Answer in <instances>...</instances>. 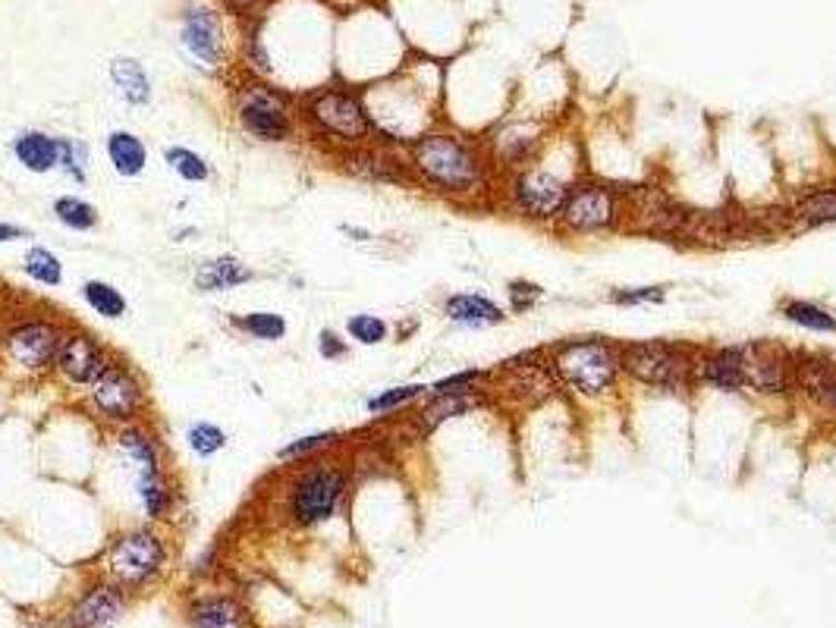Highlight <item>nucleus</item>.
I'll return each instance as SVG.
<instances>
[{
    "label": "nucleus",
    "instance_id": "nucleus-1",
    "mask_svg": "<svg viewBox=\"0 0 836 628\" xmlns=\"http://www.w3.org/2000/svg\"><path fill=\"white\" fill-rule=\"evenodd\" d=\"M409 174L428 189L466 199L482 192L487 182V161L469 139L454 132H425L409 145Z\"/></svg>",
    "mask_w": 836,
    "mask_h": 628
},
{
    "label": "nucleus",
    "instance_id": "nucleus-2",
    "mask_svg": "<svg viewBox=\"0 0 836 628\" xmlns=\"http://www.w3.org/2000/svg\"><path fill=\"white\" fill-rule=\"evenodd\" d=\"M547 368L557 375L560 383L582 396H601L616 387L623 375V358H620V343L610 340H566L551 349Z\"/></svg>",
    "mask_w": 836,
    "mask_h": 628
},
{
    "label": "nucleus",
    "instance_id": "nucleus-3",
    "mask_svg": "<svg viewBox=\"0 0 836 628\" xmlns=\"http://www.w3.org/2000/svg\"><path fill=\"white\" fill-rule=\"evenodd\" d=\"M695 346L670 343V340H641V343H623V375H629L645 387L683 393L685 387L695 383Z\"/></svg>",
    "mask_w": 836,
    "mask_h": 628
},
{
    "label": "nucleus",
    "instance_id": "nucleus-4",
    "mask_svg": "<svg viewBox=\"0 0 836 628\" xmlns=\"http://www.w3.org/2000/svg\"><path fill=\"white\" fill-rule=\"evenodd\" d=\"M305 123L325 142H333L340 149H358L372 139L375 120L358 95L346 88H325L305 100Z\"/></svg>",
    "mask_w": 836,
    "mask_h": 628
},
{
    "label": "nucleus",
    "instance_id": "nucleus-5",
    "mask_svg": "<svg viewBox=\"0 0 836 628\" xmlns=\"http://www.w3.org/2000/svg\"><path fill=\"white\" fill-rule=\"evenodd\" d=\"M350 477L340 465H308L293 477L286 494V516L299 528H315L330 522L346 497Z\"/></svg>",
    "mask_w": 836,
    "mask_h": 628
},
{
    "label": "nucleus",
    "instance_id": "nucleus-6",
    "mask_svg": "<svg viewBox=\"0 0 836 628\" xmlns=\"http://www.w3.org/2000/svg\"><path fill=\"white\" fill-rule=\"evenodd\" d=\"M89 405L110 425H136L145 412L142 380L129 365L110 358L102 375L89 383Z\"/></svg>",
    "mask_w": 836,
    "mask_h": 628
},
{
    "label": "nucleus",
    "instance_id": "nucleus-7",
    "mask_svg": "<svg viewBox=\"0 0 836 628\" xmlns=\"http://www.w3.org/2000/svg\"><path fill=\"white\" fill-rule=\"evenodd\" d=\"M623 217H626V208L613 186L582 179L569 186V195L557 221L569 233H608V229H616Z\"/></svg>",
    "mask_w": 836,
    "mask_h": 628
},
{
    "label": "nucleus",
    "instance_id": "nucleus-8",
    "mask_svg": "<svg viewBox=\"0 0 836 628\" xmlns=\"http://www.w3.org/2000/svg\"><path fill=\"white\" fill-rule=\"evenodd\" d=\"M236 117H239V126L258 142H286L296 129L290 117V100L261 82H252L239 92Z\"/></svg>",
    "mask_w": 836,
    "mask_h": 628
},
{
    "label": "nucleus",
    "instance_id": "nucleus-9",
    "mask_svg": "<svg viewBox=\"0 0 836 628\" xmlns=\"http://www.w3.org/2000/svg\"><path fill=\"white\" fill-rule=\"evenodd\" d=\"M63 333L67 330L57 324V321L28 318V321H20V324L10 327L3 333L0 346H3L7 358L13 365H20L23 371H32V375H42V371H51L54 368Z\"/></svg>",
    "mask_w": 836,
    "mask_h": 628
},
{
    "label": "nucleus",
    "instance_id": "nucleus-10",
    "mask_svg": "<svg viewBox=\"0 0 836 628\" xmlns=\"http://www.w3.org/2000/svg\"><path fill=\"white\" fill-rule=\"evenodd\" d=\"M739 365H742V383L755 393L784 396L796 383V355L777 343H745L739 346Z\"/></svg>",
    "mask_w": 836,
    "mask_h": 628
},
{
    "label": "nucleus",
    "instance_id": "nucleus-11",
    "mask_svg": "<svg viewBox=\"0 0 836 628\" xmlns=\"http://www.w3.org/2000/svg\"><path fill=\"white\" fill-rule=\"evenodd\" d=\"M164 559H167V550L161 537L149 528H139L117 537V544L107 556V566H110V576L117 578V584L139 588L164 569Z\"/></svg>",
    "mask_w": 836,
    "mask_h": 628
},
{
    "label": "nucleus",
    "instance_id": "nucleus-12",
    "mask_svg": "<svg viewBox=\"0 0 836 628\" xmlns=\"http://www.w3.org/2000/svg\"><path fill=\"white\" fill-rule=\"evenodd\" d=\"M569 195V186L560 176L529 167L513 179V204L532 221H557Z\"/></svg>",
    "mask_w": 836,
    "mask_h": 628
},
{
    "label": "nucleus",
    "instance_id": "nucleus-13",
    "mask_svg": "<svg viewBox=\"0 0 836 628\" xmlns=\"http://www.w3.org/2000/svg\"><path fill=\"white\" fill-rule=\"evenodd\" d=\"M179 45L196 63H202L208 70H217L227 57L221 16L211 7H189L182 13V23H179Z\"/></svg>",
    "mask_w": 836,
    "mask_h": 628
},
{
    "label": "nucleus",
    "instance_id": "nucleus-14",
    "mask_svg": "<svg viewBox=\"0 0 836 628\" xmlns=\"http://www.w3.org/2000/svg\"><path fill=\"white\" fill-rule=\"evenodd\" d=\"M107 362H110V355L98 343V336H92L89 330H67L63 340H60V352H57L54 368L67 383L89 387L107 368Z\"/></svg>",
    "mask_w": 836,
    "mask_h": 628
},
{
    "label": "nucleus",
    "instance_id": "nucleus-15",
    "mask_svg": "<svg viewBox=\"0 0 836 628\" xmlns=\"http://www.w3.org/2000/svg\"><path fill=\"white\" fill-rule=\"evenodd\" d=\"M802 396L821 408L836 412V362L824 355H796V383Z\"/></svg>",
    "mask_w": 836,
    "mask_h": 628
},
{
    "label": "nucleus",
    "instance_id": "nucleus-16",
    "mask_svg": "<svg viewBox=\"0 0 836 628\" xmlns=\"http://www.w3.org/2000/svg\"><path fill=\"white\" fill-rule=\"evenodd\" d=\"M127 609V601L117 588L110 584H98L92 591H85L79 603L70 609V628H110Z\"/></svg>",
    "mask_w": 836,
    "mask_h": 628
},
{
    "label": "nucleus",
    "instance_id": "nucleus-17",
    "mask_svg": "<svg viewBox=\"0 0 836 628\" xmlns=\"http://www.w3.org/2000/svg\"><path fill=\"white\" fill-rule=\"evenodd\" d=\"M695 383H708L714 390L735 393L742 390V365H739V346L723 349H698L695 355Z\"/></svg>",
    "mask_w": 836,
    "mask_h": 628
},
{
    "label": "nucleus",
    "instance_id": "nucleus-18",
    "mask_svg": "<svg viewBox=\"0 0 836 628\" xmlns=\"http://www.w3.org/2000/svg\"><path fill=\"white\" fill-rule=\"evenodd\" d=\"M13 157L28 174H51L60 167V139L42 129H26L13 139Z\"/></svg>",
    "mask_w": 836,
    "mask_h": 628
},
{
    "label": "nucleus",
    "instance_id": "nucleus-19",
    "mask_svg": "<svg viewBox=\"0 0 836 628\" xmlns=\"http://www.w3.org/2000/svg\"><path fill=\"white\" fill-rule=\"evenodd\" d=\"M255 271L249 264H243L236 254H221V258H208L196 271V289L199 293H227L243 283H249Z\"/></svg>",
    "mask_w": 836,
    "mask_h": 628
},
{
    "label": "nucleus",
    "instance_id": "nucleus-20",
    "mask_svg": "<svg viewBox=\"0 0 836 628\" xmlns=\"http://www.w3.org/2000/svg\"><path fill=\"white\" fill-rule=\"evenodd\" d=\"M107 161L114 164V170L123 176V179H136L149 167V149L145 142L136 135V132H127V129H114L107 135Z\"/></svg>",
    "mask_w": 836,
    "mask_h": 628
},
{
    "label": "nucleus",
    "instance_id": "nucleus-21",
    "mask_svg": "<svg viewBox=\"0 0 836 628\" xmlns=\"http://www.w3.org/2000/svg\"><path fill=\"white\" fill-rule=\"evenodd\" d=\"M444 311H447L450 321H457L462 327H494L507 318L501 305H494V301L484 299V296H475V293L450 296L447 305H444Z\"/></svg>",
    "mask_w": 836,
    "mask_h": 628
},
{
    "label": "nucleus",
    "instance_id": "nucleus-22",
    "mask_svg": "<svg viewBox=\"0 0 836 628\" xmlns=\"http://www.w3.org/2000/svg\"><path fill=\"white\" fill-rule=\"evenodd\" d=\"M117 447L139 472H161V443L152 430L139 425H127L117 437Z\"/></svg>",
    "mask_w": 836,
    "mask_h": 628
},
{
    "label": "nucleus",
    "instance_id": "nucleus-23",
    "mask_svg": "<svg viewBox=\"0 0 836 628\" xmlns=\"http://www.w3.org/2000/svg\"><path fill=\"white\" fill-rule=\"evenodd\" d=\"M110 79H114V85L120 88V95L129 104L142 107V104L152 100V82H149L145 67L136 57H114L110 60Z\"/></svg>",
    "mask_w": 836,
    "mask_h": 628
},
{
    "label": "nucleus",
    "instance_id": "nucleus-24",
    "mask_svg": "<svg viewBox=\"0 0 836 628\" xmlns=\"http://www.w3.org/2000/svg\"><path fill=\"white\" fill-rule=\"evenodd\" d=\"M340 161L346 164L350 174L362 176V179H375V182H397L400 179V164H393L387 154L365 149V145L346 149Z\"/></svg>",
    "mask_w": 836,
    "mask_h": 628
},
{
    "label": "nucleus",
    "instance_id": "nucleus-25",
    "mask_svg": "<svg viewBox=\"0 0 836 628\" xmlns=\"http://www.w3.org/2000/svg\"><path fill=\"white\" fill-rule=\"evenodd\" d=\"M192 628H249L246 616L229 597H202L189 609Z\"/></svg>",
    "mask_w": 836,
    "mask_h": 628
},
{
    "label": "nucleus",
    "instance_id": "nucleus-26",
    "mask_svg": "<svg viewBox=\"0 0 836 628\" xmlns=\"http://www.w3.org/2000/svg\"><path fill=\"white\" fill-rule=\"evenodd\" d=\"M82 299H85V305H89L95 315H102L107 321H117V318H123L129 311L127 296H123L114 283H107V280H85Z\"/></svg>",
    "mask_w": 836,
    "mask_h": 628
},
{
    "label": "nucleus",
    "instance_id": "nucleus-27",
    "mask_svg": "<svg viewBox=\"0 0 836 628\" xmlns=\"http://www.w3.org/2000/svg\"><path fill=\"white\" fill-rule=\"evenodd\" d=\"M136 494H139V500H142L145 516L154 519V522L164 519L167 509H170V502H174V494H170V484H167L164 472H139V477H136Z\"/></svg>",
    "mask_w": 836,
    "mask_h": 628
},
{
    "label": "nucleus",
    "instance_id": "nucleus-28",
    "mask_svg": "<svg viewBox=\"0 0 836 628\" xmlns=\"http://www.w3.org/2000/svg\"><path fill=\"white\" fill-rule=\"evenodd\" d=\"M796 221L802 226L836 224V186L811 189L809 195L796 204Z\"/></svg>",
    "mask_w": 836,
    "mask_h": 628
},
{
    "label": "nucleus",
    "instance_id": "nucleus-29",
    "mask_svg": "<svg viewBox=\"0 0 836 628\" xmlns=\"http://www.w3.org/2000/svg\"><path fill=\"white\" fill-rule=\"evenodd\" d=\"M780 315L792 324L814 330V333H836V315H831L827 308L814 305L805 299H786L780 301Z\"/></svg>",
    "mask_w": 836,
    "mask_h": 628
},
{
    "label": "nucleus",
    "instance_id": "nucleus-30",
    "mask_svg": "<svg viewBox=\"0 0 836 628\" xmlns=\"http://www.w3.org/2000/svg\"><path fill=\"white\" fill-rule=\"evenodd\" d=\"M472 405H475L472 390H466V393H440V396H432V402H428V405H425V412H422V427H425V430H434V427H440L444 422L457 418V415H466Z\"/></svg>",
    "mask_w": 836,
    "mask_h": 628
},
{
    "label": "nucleus",
    "instance_id": "nucleus-31",
    "mask_svg": "<svg viewBox=\"0 0 836 628\" xmlns=\"http://www.w3.org/2000/svg\"><path fill=\"white\" fill-rule=\"evenodd\" d=\"M23 271L28 280H35L38 286H60L63 283V264L51 249L45 246H32L23 258Z\"/></svg>",
    "mask_w": 836,
    "mask_h": 628
},
{
    "label": "nucleus",
    "instance_id": "nucleus-32",
    "mask_svg": "<svg viewBox=\"0 0 836 628\" xmlns=\"http://www.w3.org/2000/svg\"><path fill=\"white\" fill-rule=\"evenodd\" d=\"M54 217L67 229H73V233H89V229L98 226L95 204H89L85 199H76V195H63V199L54 201Z\"/></svg>",
    "mask_w": 836,
    "mask_h": 628
},
{
    "label": "nucleus",
    "instance_id": "nucleus-33",
    "mask_svg": "<svg viewBox=\"0 0 836 628\" xmlns=\"http://www.w3.org/2000/svg\"><path fill=\"white\" fill-rule=\"evenodd\" d=\"M236 327L246 330L252 340H261V343H278L286 336V318L278 315V311H252V315H243L236 318Z\"/></svg>",
    "mask_w": 836,
    "mask_h": 628
},
{
    "label": "nucleus",
    "instance_id": "nucleus-34",
    "mask_svg": "<svg viewBox=\"0 0 836 628\" xmlns=\"http://www.w3.org/2000/svg\"><path fill=\"white\" fill-rule=\"evenodd\" d=\"M164 161L186 182H204L211 176V167H208V161H204L202 154H196L192 149H182V145H170V149L164 151Z\"/></svg>",
    "mask_w": 836,
    "mask_h": 628
},
{
    "label": "nucleus",
    "instance_id": "nucleus-35",
    "mask_svg": "<svg viewBox=\"0 0 836 628\" xmlns=\"http://www.w3.org/2000/svg\"><path fill=\"white\" fill-rule=\"evenodd\" d=\"M340 440V434L337 430H318V434H305V437H296V440H290L286 447H280L278 459L280 462H303L308 455H315V452L328 450Z\"/></svg>",
    "mask_w": 836,
    "mask_h": 628
},
{
    "label": "nucleus",
    "instance_id": "nucleus-36",
    "mask_svg": "<svg viewBox=\"0 0 836 628\" xmlns=\"http://www.w3.org/2000/svg\"><path fill=\"white\" fill-rule=\"evenodd\" d=\"M428 393V387H422V383H405V387H390V390H384L378 396H372V400L365 402V408L372 412V415H387V412H397V408H403L405 402L419 400V396H425Z\"/></svg>",
    "mask_w": 836,
    "mask_h": 628
},
{
    "label": "nucleus",
    "instance_id": "nucleus-37",
    "mask_svg": "<svg viewBox=\"0 0 836 628\" xmlns=\"http://www.w3.org/2000/svg\"><path fill=\"white\" fill-rule=\"evenodd\" d=\"M186 440H189V450L196 452V455H202V459L217 455V452L227 447V434L217 425H211V422H196V425L189 427Z\"/></svg>",
    "mask_w": 836,
    "mask_h": 628
},
{
    "label": "nucleus",
    "instance_id": "nucleus-38",
    "mask_svg": "<svg viewBox=\"0 0 836 628\" xmlns=\"http://www.w3.org/2000/svg\"><path fill=\"white\" fill-rule=\"evenodd\" d=\"M346 333L353 336L355 343H362V346H378V343L387 340L390 327L378 315H353L346 321Z\"/></svg>",
    "mask_w": 836,
    "mask_h": 628
},
{
    "label": "nucleus",
    "instance_id": "nucleus-39",
    "mask_svg": "<svg viewBox=\"0 0 836 628\" xmlns=\"http://www.w3.org/2000/svg\"><path fill=\"white\" fill-rule=\"evenodd\" d=\"M85 164H89V149L79 139H60V167L76 182L85 179Z\"/></svg>",
    "mask_w": 836,
    "mask_h": 628
},
{
    "label": "nucleus",
    "instance_id": "nucleus-40",
    "mask_svg": "<svg viewBox=\"0 0 836 628\" xmlns=\"http://www.w3.org/2000/svg\"><path fill=\"white\" fill-rule=\"evenodd\" d=\"M484 371H459V375L444 377L437 380L434 387H428L432 396H440V393H466V390H475V380H482Z\"/></svg>",
    "mask_w": 836,
    "mask_h": 628
},
{
    "label": "nucleus",
    "instance_id": "nucleus-41",
    "mask_svg": "<svg viewBox=\"0 0 836 628\" xmlns=\"http://www.w3.org/2000/svg\"><path fill=\"white\" fill-rule=\"evenodd\" d=\"M663 286H638V289H616L610 299L616 305H645V301H663Z\"/></svg>",
    "mask_w": 836,
    "mask_h": 628
},
{
    "label": "nucleus",
    "instance_id": "nucleus-42",
    "mask_svg": "<svg viewBox=\"0 0 836 628\" xmlns=\"http://www.w3.org/2000/svg\"><path fill=\"white\" fill-rule=\"evenodd\" d=\"M318 352H321L328 362H337V358H343V355L350 352V346H346L333 330H321V336H318Z\"/></svg>",
    "mask_w": 836,
    "mask_h": 628
},
{
    "label": "nucleus",
    "instance_id": "nucleus-43",
    "mask_svg": "<svg viewBox=\"0 0 836 628\" xmlns=\"http://www.w3.org/2000/svg\"><path fill=\"white\" fill-rule=\"evenodd\" d=\"M16 239H28V229L16 224H0V246L7 242H16Z\"/></svg>",
    "mask_w": 836,
    "mask_h": 628
},
{
    "label": "nucleus",
    "instance_id": "nucleus-44",
    "mask_svg": "<svg viewBox=\"0 0 836 628\" xmlns=\"http://www.w3.org/2000/svg\"><path fill=\"white\" fill-rule=\"evenodd\" d=\"M227 3L233 7V10H243V13H246V10H255L261 0H227Z\"/></svg>",
    "mask_w": 836,
    "mask_h": 628
}]
</instances>
